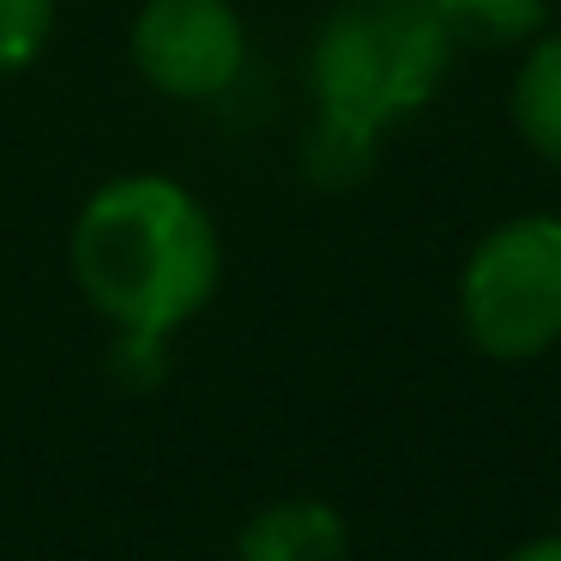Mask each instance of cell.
<instances>
[{"label": "cell", "mask_w": 561, "mask_h": 561, "mask_svg": "<svg viewBox=\"0 0 561 561\" xmlns=\"http://www.w3.org/2000/svg\"><path fill=\"white\" fill-rule=\"evenodd\" d=\"M501 561H561V531H549V537H531V543H519L513 556H501Z\"/></svg>", "instance_id": "11"}, {"label": "cell", "mask_w": 561, "mask_h": 561, "mask_svg": "<svg viewBox=\"0 0 561 561\" xmlns=\"http://www.w3.org/2000/svg\"><path fill=\"white\" fill-rule=\"evenodd\" d=\"M453 49H525L543 37L549 0H435Z\"/></svg>", "instance_id": "7"}, {"label": "cell", "mask_w": 561, "mask_h": 561, "mask_svg": "<svg viewBox=\"0 0 561 561\" xmlns=\"http://www.w3.org/2000/svg\"><path fill=\"white\" fill-rule=\"evenodd\" d=\"M459 327L489 363H537L561 344V218L525 211L471 248Z\"/></svg>", "instance_id": "3"}, {"label": "cell", "mask_w": 561, "mask_h": 561, "mask_svg": "<svg viewBox=\"0 0 561 561\" xmlns=\"http://www.w3.org/2000/svg\"><path fill=\"white\" fill-rule=\"evenodd\" d=\"M55 37V0H0V73H25Z\"/></svg>", "instance_id": "9"}, {"label": "cell", "mask_w": 561, "mask_h": 561, "mask_svg": "<svg viewBox=\"0 0 561 561\" xmlns=\"http://www.w3.org/2000/svg\"><path fill=\"white\" fill-rule=\"evenodd\" d=\"M344 556H351V525L320 495L266 501L236 531V561H344Z\"/></svg>", "instance_id": "5"}, {"label": "cell", "mask_w": 561, "mask_h": 561, "mask_svg": "<svg viewBox=\"0 0 561 561\" xmlns=\"http://www.w3.org/2000/svg\"><path fill=\"white\" fill-rule=\"evenodd\" d=\"M453 55L435 0H339L308 49V91L320 115L387 134L447 85Z\"/></svg>", "instance_id": "2"}, {"label": "cell", "mask_w": 561, "mask_h": 561, "mask_svg": "<svg viewBox=\"0 0 561 561\" xmlns=\"http://www.w3.org/2000/svg\"><path fill=\"white\" fill-rule=\"evenodd\" d=\"M115 375L127 380V387L134 392H146V387H158L163 380V339H151V332H122V339H115Z\"/></svg>", "instance_id": "10"}, {"label": "cell", "mask_w": 561, "mask_h": 561, "mask_svg": "<svg viewBox=\"0 0 561 561\" xmlns=\"http://www.w3.org/2000/svg\"><path fill=\"white\" fill-rule=\"evenodd\" d=\"M375 146H380V134H368V127H351L339 115H314L308 146H302V170L320 187H356L375 170Z\"/></svg>", "instance_id": "8"}, {"label": "cell", "mask_w": 561, "mask_h": 561, "mask_svg": "<svg viewBox=\"0 0 561 561\" xmlns=\"http://www.w3.org/2000/svg\"><path fill=\"white\" fill-rule=\"evenodd\" d=\"M507 115H513L525 146H531L549 170H561V31L525 43V61L513 67Z\"/></svg>", "instance_id": "6"}, {"label": "cell", "mask_w": 561, "mask_h": 561, "mask_svg": "<svg viewBox=\"0 0 561 561\" xmlns=\"http://www.w3.org/2000/svg\"><path fill=\"white\" fill-rule=\"evenodd\" d=\"M127 61L175 103H218L248 67V25L230 0H146L127 25Z\"/></svg>", "instance_id": "4"}, {"label": "cell", "mask_w": 561, "mask_h": 561, "mask_svg": "<svg viewBox=\"0 0 561 561\" xmlns=\"http://www.w3.org/2000/svg\"><path fill=\"white\" fill-rule=\"evenodd\" d=\"M73 284L115 332L170 339L206 314L224 278L211 211L170 175H115L79 206L67 236Z\"/></svg>", "instance_id": "1"}]
</instances>
